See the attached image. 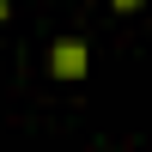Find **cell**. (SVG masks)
I'll use <instances>...</instances> for the list:
<instances>
[{
    "instance_id": "1",
    "label": "cell",
    "mask_w": 152,
    "mask_h": 152,
    "mask_svg": "<svg viewBox=\"0 0 152 152\" xmlns=\"http://www.w3.org/2000/svg\"><path fill=\"white\" fill-rule=\"evenodd\" d=\"M49 67L61 73V79H85V67H91V55H85L79 37H67V43H55V55H49Z\"/></svg>"
},
{
    "instance_id": "2",
    "label": "cell",
    "mask_w": 152,
    "mask_h": 152,
    "mask_svg": "<svg viewBox=\"0 0 152 152\" xmlns=\"http://www.w3.org/2000/svg\"><path fill=\"white\" fill-rule=\"evenodd\" d=\"M134 6H140V0H116V12H134Z\"/></svg>"
},
{
    "instance_id": "3",
    "label": "cell",
    "mask_w": 152,
    "mask_h": 152,
    "mask_svg": "<svg viewBox=\"0 0 152 152\" xmlns=\"http://www.w3.org/2000/svg\"><path fill=\"white\" fill-rule=\"evenodd\" d=\"M0 18H6V0H0Z\"/></svg>"
}]
</instances>
